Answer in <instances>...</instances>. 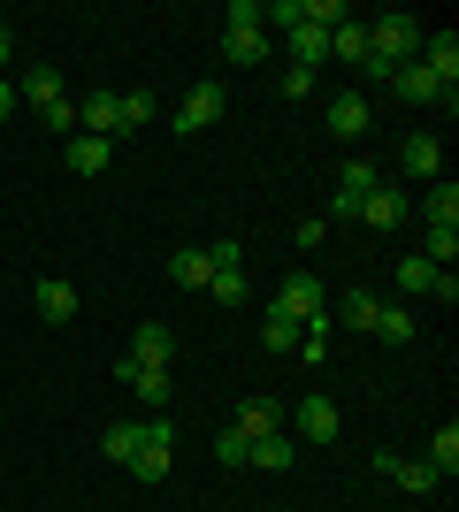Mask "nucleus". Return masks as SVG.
Masks as SVG:
<instances>
[{"mask_svg": "<svg viewBox=\"0 0 459 512\" xmlns=\"http://www.w3.org/2000/svg\"><path fill=\"white\" fill-rule=\"evenodd\" d=\"M222 62H238V69L268 62V31L261 23H230V31H222Z\"/></svg>", "mask_w": 459, "mask_h": 512, "instance_id": "nucleus-10", "label": "nucleus"}, {"mask_svg": "<svg viewBox=\"0 0 459 512\" xmlns=\"http://www.w3.org/2000/svg\"><path fill=\"white\" fill-rule=\"evenodd\" d=\"M375 184H383V169H375V161H360V153H352L345 169H337V199H329V214H352V207H360V199L375 192Z\"/></svg>", "mask_w": 459, "mask_h": 512, "instance_id": "nucleus-4", "label": "nucleus"}, {"mask_svg": "<svg viewBox=\"0 0 459 512\" xmlns=\"http://www.w3.org/2000/svg\"><path fill=\"white\" fill-rule=\"evenodd\" d=\"M437 283H444V268H437V260H398V291H414V299H421V291H429V299H437Z\"/></svg>", "mask_w": 459, "mask_h": 512, "instance_id": "nucleus-24", "label": "nucleus"}, {"mask_svg": "<svg viewBox=\"0 0 459 512\" xmlns=\"http://www.w3.org/2000/svg\"><path fill=\"white\" fill-rule=\"evenodd\" d=\"M169 360H176V337L161 329V321H146V329H138V344L123 352V367H169Z\"/></svg>", "mask_w": 459, "mask_h": 512, "instance_id": "nucleus-11", "label": "nucleus"}, {"mask_svg": "<svg viewBox=\"0 0 459 512\" xmlns=\"http://www.w3.org/2000/svg\"><path fill=\"white\" fill-rule=\"evenodd\" d=\"M421 260H437V268H452V260H459V230H429V253H421Z\"/></svg>", "mask_w": 459, "mask_h": 512, "instance_id": "nucleus-36", "label": "nucleus"}, {"mask_svg": "<svg viewBox=\"0 0 459 512\" xmlns=\"http://www.w3.org/2000/svg\"><path fill=\"white\" fill-rule=\"evenodd\" d=\"M291 459H299V436H291V428H276V436H261V444H253V459H245V467H268V474H284Z\"/></svg>", "mask_w": 459, "mask_h": 512, "instance_id": "nucleus-18", "label": "nucleus"}, {"mask_svg": "<svg viewBox=\"0 0 459 512\" xmlns=\"http://www.w3.org/2000/svg\"><path fill=\"white\" fill-rule=\"evenodd\" d=\"M276 512H299V505H276Z\"/></svg>", "mask_w": 459, "mask_h": 512, "instance_id": "nucleus-40", "label": "nucleus"}, {"mask_svg": "<svg viewBox=\"0 0 459 512\" xmlns=\"http://www.w3.org/2000/svg\"><path fill=\"white\" fill-rule=\"evenodd\" d=\"M207 276H215V268H207V253H199V245L169 253V283H184V291H207Z\"/></svg>", "mask_w": 459, "mask_h": 512, "instance_id": "nucleus-21", "label": "nucleus"}, {"mask_svg": "<svg viewBox=\"0 0 459 512\" xmlns=\"http://www.w3.org/2000/svg\"><path fill=\"white\" fill-rule=\"evenodd\" d=\"M291 39V69H322L329 62V31L322 23H299V31H284Z\"/></svg>", "mask_w": 459, "mask_h": 512, "instance_id": "nucleus-15", "label": "nucleus"}, {"mask_svg": "<svg viewBox=\"0 0 459 512\" xmlns=\"http://www.w3.org/2000/svg\"><path fill=\"white\" fill-rule=\"evenodd\" d=\"M306 23H322V31H337V23H345V0H306Z\"/></svg>", "mask_w": 459, "mask_h": 512, "instance_id": "nucleus-38", "label": "nucleus"}, {"mask_svg": "<svg viewBox=\"0 0 459 512\" xmlns=\"http://www.w3.org/2000/svg\"><path fill=\"white\" fill-rule=\"evenodd\" d=\"M299 329H306V321H291L284 306L268 299V314H261V344H268V352H291V344H299Z\"/></svg>", "mask_w": 459, "mask_h": 512, "instance_id": "nucleus-22", "label": "nucleus"}, {"mask_svg": "<svg viewBox=\"0 0 459 512\" xmlns=\"http://www.w3.org/2000/svg\"><path fill=\"white\" fill-rule=\"evenodd\" d=\"M414 54H421V23L414 16H375L368 23V62L360 69H368V85H391Z\"/></svg>", "mask_w": 459, "mask_h": 512, "instance_id": "nucleus-1", "label": "nucleus"}, {"mask_svg": "<svg viewBox=\"0 0 459 512\" xmlns=\"http://www.w3.org/2000/svg\"><path fill=\"white\" fill-rule=\"evenodd\" d=\"M429 474H437V482H452V474H459V428L452 421H444L437 444H429Z\"/></svg>", "mask_w": 459, "mask_h": 512, "instance_id": "nucleus-26", "label": "nucleus"}, {"mask_svg": "<svg viewBox=\"0 0 459 512\" xmlns=\"http://www.w3.org/2000/svg\"><path fill=\"white\" fill-rule=\"evenodd\" d=\"M115 375H123V383L138 390V406H169V367H115Z\"/></svg>", "mask_w": 459, "mask_h": 512, "instance_id": "nucleus-16", "label": "nucleus"}, {"mask_svg": "<svg viewBox=\"0 0 459 512\" xmlns=\"http://www.w3.org/2000/svg\"><path fill=\"white\" fill-rule=\"evenodd\" d=\"M108 161H115V146H108V138H85V130L69 138V176H100Z\"/></svg>", "mask_w": 459, "mask_h": 512, "instance_id": "nucleus-17", "label": "nucleus"}, {"mask_svg": "<svg viewBox=\"0 0 459 512\" xmlns=\"http://www.w3.org/2000/svg\"><path fill=\"white\" fill-rule=\"evenodd\" d=\"M0 31H8V16H0Z\"/></svg>", "mask_w": 459, "mask_h": 512, "instance_id": "nucleus-41", "label": "nucleus"}, {"mask_svg": "<svg viewBox=\"0 0 459 512\" xmlns=\"http://www.w3.org/2000/svg\"><path fill=\"white\" fill-rule=\"evenodd\" d=\"M276 306H284L291 321H329V306H322V283L306 276V268H299V276H284V291H276Z\"/></svg>", "mask_w": 459, "mask_h": 512, "instance_id": "nucleus-5", "label": "nucleus"}, {"mask_svg": "<svg viewBox=\"0 0 459 512\" xmlns=\"http://www.w3.org/2000/svg\"><path fill=\"white\" fill-rule=\"evenodd\" d=\"M368 329H375L383 344H406V337H414V314H406V306H375V321H368Z\"/></svg>", "mask_w": 459, "mask_h": 512, "instance_id": "nucleus-28", "label": "nucleus"}, {"mask_svg": "<svg viewBox=\"0 0 459 512\" xmlns=\"http://www.w3.org/2000/svg\"><path fill=\"white\" fill-rule=\"evenodd\" d=\"M291 436H299V444H337V406H329L322 390H314V398L291 413Z\"/></svg>", "mask_w": 459, "mask_h": 512, "instance_id": "nucleus-6", "label": "nucleus"}, {"mask_svg": "<svg viewBox=\"0 0 459 512\" xmlns=\"http://www.w3.org/2000/svg\"><path fill=\"white\" fill-rule=\"evenodd\" d=\"M16 92H23V100H31V107H54V100H69L62 69H46V62H39V69H23V85H16Z\"/></svg>", "mask_w": 459, "mask_h": 512, "instance_id": "nucleus-19", "label": "nucleus"}, {"mask_svg": "<svg viewBox=\"0 0 459 512\" xmlns=\"http://www.w3.org/2000/svg\"><path fill=\"white\" fill-rule=\"evenodd\" d=\"M146 123H153V92L138 85V92H123V138H138Z\"/></svg>", "mask_w": 459, "mask_h": 512, "instance_id": "nucleus-30", "label": "nucleus"}, {"mask_svg": "<svg viewBox=\"0 0 459 512\" xmlns=\"http://www.w3.org/2000/svg\"><path fill=\"white\" fill-rule=\"evenodd\" d=\"M398 161H406L414 176H444V138H437V130H414V138L398 146Z\"/></svg>", "mask_w": 459, "mask_h": 512, "instance_id": "nucleus-12", "label": "nucleus"}, {"mask_svg": "<svg viewBox=\"0 0 459 512\" xmlns=\"http://www.w3.org/2000/svg\"><path fill=\"white\" fill-rule=\"evenodd\" d=\"M329 54H337V62H368V23H337V31H329Z\"/></svg>", "mask_w": 459, "mask_h": 512, "instance_id": "nucleus-25", "label": "nucleus"}, {"mask_svg": "<svg viewBox=\"0 0 459 512\" xmlns=\"http://www.w3.org/2000/svg\"><path fill=\"white\" fill-rule=\"evenodd\" d=\"M131 444H138V421H115V428H100V451H108L115 467H131Z\"/></svg>", "mask_w": 459, "mask_h": 512, "instance_id": "nucleus-29", "label": "nucleus"}, {"mask_svg": "<svg viewBox=\"0 0 459 512\" xmlns=\"http://www.w3.org/2000/svg\"><path fill=\"white\" fill-rule=\"evenodd\" d=\"M337 314H345L352 329H368V321H375V299H368V291H345V299H337Z\"/></svg>", "mask_w": 459, "mask_h": 512, "instance_id": "nucleus-34", "label": "nucleus"}, {"mask_svg": "<svg viewBox=\"0 0 459 512\" xmlns=\"http://www.w3.org/2000/svg\"><path fill=\"white\" fill-rule=\"evenodd\" d=\"M207 299H215V306H245V299H253L245 268H222V276H207Z\"/></svg>", "mask_w": 459, "mask_h": 512, "instance_id": "nucleus-27", "label": "nucleus"}, {"mask_svg": "<svg viewBox=\"0 0 459 512\" xmlns=\"http://www.w3.org/2000/svg\"><path fill=\"white\" fill-rule=\"evenodd\" d=\"M238 260H245L238 237H215V245H207V268H215V276H222V268H238Z\"/></svg>", "mask_w": 459, "mask_h": 512, "instance_id": "nucleus-37", "label": "nucleus"}, {"mask_svg": "<svg viewBox=\"0 0 459 512\" xmlns=\"http://www.w3.org/2000/svg\"><path fill=\"white\" fill-rule=\"evenodd\" d=\"M421 214H429V230H459V184L452 176H437V192L421 199Z\"/></svg>", "mask_w": 459, "mask_h": 512, "instance_id": "nucleus-20", "label": "nucleus"}, {"mask_svg": "<svg viewBox=\"0 0 459 512\" xmlns=\"http://www.w3.org/2000/svg\"><path fill=\"white\" fill-rule=\"evenodd\" d=\"M314 85H322V77H314V69H291V62H284V77H276V92H284V100H306Z\"/></svg>", "mask_w": 459, "mask_h": 512, "instance_id": "nucleus-33", "label": "nucleus"}, {"mask_svg": "<svg viewBox=\"0 0 459 512\" xmlns=\"http://www.w3.org/2000/svg\"><path fill=\"white\" fill-rule=\"evenodd\" d=\"M222 85H192L184 92V107H176V130H184V138H192V130H207V123H222Z\"/></svg>", "mask_w": 459, "mask_h": 512, "instance_id": "nucleus-8", "label": "nucleus"}, {"mask_svg": "<svg viewBox=\"0 0 459 512\" xmlns=\"http://www.w3.org/2000/svg\"><path fill=\"white\" fill-rule=\"evenodd\" d=\"M169 459H176V428L169 421H138L131 474H138V482H169Z\"/></svg>", "mask_w": 459, "mask_h": 512, "instance_id": "nucleus-2", "label": "nucleus"}, {"mask_svg": "<svg viewBox=\"0 0 459 512\" xmlns=\"http://www.w3.org/2000/svg\"><path fill=\"white\" fill-rule=\"evenodd\" d=\"M268 23H284V31H299V23H306V0H276V8H261V31H268Z\"/></svg>", "mask_w": 459, "mask_h": 512, "instance_id": "nucleus-35", "label": "nucleus"}, {"mask_svg": "<svg viewBox=\"0 0 459 512\" xmlns=\"http://www.w3.org/2000/svg\"><path fill=\"white\" fill-rule=\"evenodd\" d=\"M16 115V77H0V123Z\"/></svg>", "mask_w": 459, "mask_h": 512, "instance_id": "nucleus-39", "label": "nucleus"}, {"mask_svg": "<svg viewBox=\"0 0 459 512\" xmlns=\"http://www.w3.org/2000/svg\"><path fill=\"white\" fill-rule=\"evenodd\" d=\"M391 85L406 92V100H421V107H429V100H444V107H452V100H459V92L444 85V77H429V69H421V62H406V69H398V77H391Z\"/></svg>", "mask_w": 459, "mask_h": 512, "instance_id": "nucleus-13", "label": "nucleus"}, {"mask_svg": "<svg viewBox=\"0 0 459 512\" xmlns=\"http://www.w3.org/2000/svg\"><path fill=\"white\" fill-rule=\"evenodd\" d=\"M375 474H391L406 497H429L437 490V474H429V459H398V451H375Z\"/></svg>", "mask_w": 459, "mask_h": 512, "instance_id": "nucleus-9", "label": "nucleus"}, {"mask_svg": "<svg viewBox=\"0 0 459 512\" xmlns=\"http://www.w3.org/2000/svg\"><path fill=\"white\" fill-rule=\"evenodd\" d=\"M352 214H360L368 230H398V222H406V214H414V207H406V192H398V184H375V192L360 199V207H352Z\"/></svg>", "mask_w": 459, "mask_h": 512, "instance_id": "nucleus-7", "label": "nucleus"}, {"mask_svg": "<svg viewBox=\"0 0 459 512\" xmlns=\"http://www.w3.org/2000/svg\"><path fill=\"white\" fill-rule=\"evenodd\" d=\"M39 314H46V321H77V283L46 276V283H39Z\"/></svg>", "mask_w": 459, "mask_h": 512, "instance_id": "nucleus-23", "label": "nucleus"}, {"mask_svg": "<svg viewBox=\"0 0 459 512\" xmlns=\"http://www.w3.org/2000/svg\"><path fill=\"white\" fill-rule=\"evenodd\" d=\"M215 459H222V467H245V459H253V436L222 428V436H215Z\"/></svg>", "mask_w": 459, "mask_h": 512, "instance_id": "nucleus-31", "label": "nucleus"}, {"mask_svg": "<svg viewBox=\"0 0 459 512\" xmlns=\"http://www.w3.org/2000/svg\"><path fill=\"white\" fill-rule=\"evenodd\" d=\"M39 123L54 130V138H77V100H54V107H39Z\"/></svg>", "mask_w": 459, "mask_h": 512, "instance_id": "nucleus-32", "label": "nucleus"}, {"mask_svg": "<svg viewBox=\"0 0 459 512\" xmlns=\"http://www.w3.org/2000/svg\"><path fill=\"white\" fill-rule=\"evenodd\" d=\"M238 436H253V444H261V436H276V428H284V406H276V398H245L238 406Z\"/></svg>", "mask_w": 459, "mask_h": 512, "instance_id": "nucleus-14", "label": "nucleus"}, {"mask_svg": "<svg viewBox=\"0 0 459 512\" xmlns=\"http://www.w3.org/2000/svg\"><path fill=\"white\" fill-rule=\"evenodd\" d=\"M322 123H329V138H337V146H360V138H368V123H375V115H368V92H337Z\"/></svg>", "mask_w": 459, "mask_h": 512, "instance_id": "nucleus-3", "label": "nucleus"}]
</instances>
